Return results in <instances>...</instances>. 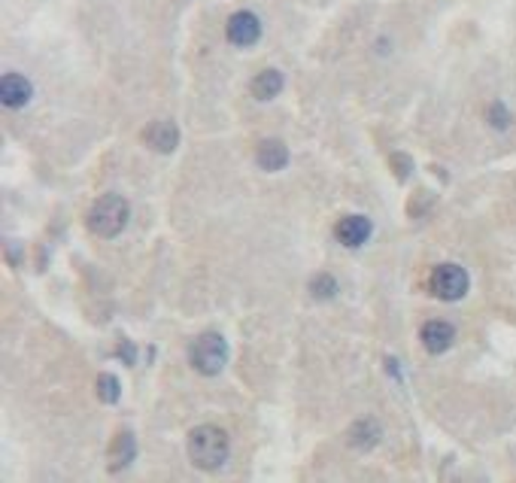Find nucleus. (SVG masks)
I'll use <instances>...</instances> for the list:
<instances>
[{
	"label": "nucleus",
	"mask_w": 516,
	"mask_h": 483,
	"mask_svg": "<svg viewBox=\"0 0 516 483\" xmlns=\"http://www.w3.org/2000/svg\"><path fill=\"white\" fill-rule=\"evenodd\" d=\"M261 37V21L256 13H234L228 21V40L234 46H252Z\"/></svg>",
	"instance_id": "nucleus-6"
},
{
	"label": "nucleus",
	"mask_w": 516,
	"mask_h": 483,
	"mask_svg": "<svg viewBox=\"0 0 516 483\" xmlns=\"http://www.w3.org/2000/svg\"><path fill=\"white\" fill-rule=\"evenodd\" d=\"M137 456V441L131 432H122L119 438L113 441V450H110V471H122L134 462Z\"/></svg>",
	"instance_id": "nucleus-11"
},
{
	"label": "nucleus",
	"mask_w": 516,
	"mask_h": 483,
	"mask_svg": "<svg viewBox=\"0 0 516 483\" xmlns=\"http://www.w3.org/2000/svg\"><path fill=\"white\" fill-rule=\"evenodd\" d=\"M371 232H374L371 219H365V216H343L341 222H337L334 237L343 243V247H361V243H368Z\"/></svg>",
	"instance_id": "nucleus-7"
},
{
	"label": "nucleus",
	"mask_w": 516,
	"mask_h": 483,
	"mask_svg": "<svg viewBox=\"0 0 516 483\" xmlns=\"http://www.w3.org/2000/svg\"><path fill=\"white\" fill-rule=\"evenodd\" d=\"M231 456V441L219 426H198L189 432V459L201 471H219Z\"/></svg>",
	"instance_id": "nucleus-1"
},
{
	"label": "nucleus",
	"mask_w": 516,
	"mask_h": 483,
	"mask_svg": "<svg viewBox=\"0 0 516 483\" xmlns=\"http://www.w3.org/2000/svg\"><path fill=\"white\" fill-rule=\"evenodd\" d=\"M380 423L376 419H359L356 426L350 428V444L356 450H371L376 447V441H380Z\"/></svg>",
	"instance_id": "nucleus-12"
},
{
	"label": "nucleus",
	"mask_w": 516,
	"mask_h": 483,
	"mask_svg": "<svg viewBox=\"0 0 516 483\" xmlns=\"http://www.w3.org/2000/svg\"><path fill=\"white\" fill-rule=\"evenodd\" d=\"M422 347H426L431 356H441L453 347V341H456V328H453V322L446 319H428L426 326H422Z\"/></svg>",
	"instance_id": "nucleus-5"
},
{
	"label": "nucleus",
	"mask_w": 516,
	"mask_h": 483,
	"mask_svg": "<svg viewBox=\"0 0 516 483\" xmlns=\"http://www.w3.org/2000/svg\"><path fill=\"white\" fill-rule=\"evenodd\" d=\"M0 101L10 110H19L30 101V82L19 73H6L4 82H0Z\"/></svg>",
	"instance_id": "nucleus-8"
},
{
	"label": "nucleus",
	"mask_w": 516,
	"mask_h": 483,
	"mask_svg": "<svg viewBox=\"0 0 516 483\" xmlns=\"http://www.w3.org/2000/svg\"><path fill=\"white\" fill-rule=\"evenodd\" d=\"M119 356L125 359L128 365H134V347H131V343H122V347H119Z\"/></svg>",
	"instance_id": "nucleus-17"
},
{
	"label": "nucleus",
	"mask_w": 516,
	"mask_h": 483,
	"mask_svg": "<svg viewBox=\"0 0 516 483\" xmlns=\"http://www.w3.org/2000/svg\"><path fill=\"white\" fill-rule=\"evenodd\" d=\"M283 91V73L280 71H261L256 80H252V95L258 101H271Z\"/></svg>",
	"instance_id": "nucleus-13"
},
{
	"label": "nucleus",
	"mask_w": 516,
	"mask_h": 483,
	"mask_svg": "<svg viewBox=\"0 0 516 483\" xmlns=\"http://www.w3.org/2000/svg\"><path fill=\"white\" fill-rule=\"evenodd\" d=\"M143 137H146V143L158 152H173L180 147V128H176L173 122H152V125L143 131Z\"/></svg>",
	"instance_id": "nucleus-9"
},
{
	"label": "nucleus",
	"mask_w": 516,
	"mask_h": 483,
	"mask_svg": "<svg viewBox=\"0 0 516 483\" xmlns=\"http://www.w3.org/2000/svg\"><path fill=\"white\" fill-rule=\"evenodd\" d=\"M489 125L492 128H502V131H504L507 125H511V113H507L504 104H492L489 106Z\"/></svg>",
	"instance_id": "nucleus-16"
},
{
	"label": "nucleus",
	"mask_w": 516,
	"mask_h": 483,
	"mask_svg": "<svg viewBox=\"0 0 516 483\" xmlns=\"http://www.w3.org/2000/svg\"><path fill=\"white\" fill-rule=\"evenodd\" d=\"M189 362H191V368H195L198 374H204V377H213V374H219L222 368H225V362H228L225 337L216 335V332H204L189 347Z\"/></svg>",
	"instance_id": "nucleus-3"
},
{
	"label": "nucleus",
	"mask_w": 516,
	"mask_h": 483,
	"mask_svg": "<svg viewBox=\"0 0 516 483\" xmlns=\"http://www.w3.org/2000/svg\"><path fill=\"white\" fill-rule=\"evenodd\" d=\"M128 216H131V210H128L125 198L104 195V198H97L95 207L89 210V228L101 237H115L128 225Z\"/></svg>",
	"instance_id": "nucleus-2"
},
{
	"label": "nucleus",
	"mask_w": 516,
	"mask_h": 483,
	"mask_svg": "<svg viewBox=\"0 0 516 483\" xmlns=\"http://www.w3.org/2000/svg\"><path fill=\"white\" fill-rule=\"evenodd\" d=\"M310 292L316 298H334L337 295V280L331 277V274H319V277H313V283H310Z\"/></svg>",
	"instance_id": "nucleus-15"
},
{
	"label": "nucleus",
	"mask_w": 516,
	"mask_h": 483,
	"mask_svg": "<svg viewBox=\"0 0 516 483\" xmlns=\"http://www.w3.org/2000/svg\"><path fill=\"white\" fill-rule=\"evenodd\" d=\"M119 393H122L119 380H115L113 374H101V380H97V395H101V402L115 404L119 402Z\"/></svg>",
	"instance_id": "nucleus-14"
},
{
	"label": "nucleus",
	"mask_w": 516,
	"mask_h": 483,
	"mask_svg": "<svg viewBox=\"0 0 516 483\" xmlns=\"http://www.w3.org/2000/svg\"><path fill=\"white\" fill-rule=\"evenodd\" d=\"M256 158L265 171H283L289 165V149L280 140H261L256 149Z\"/></svg>",
	"instance_id": "nucleus-10"
},
{
	"label": "nucleus",
	"mask_w": 516,
	"mask_h": 483,
	"mask_svg": "<svg viewBox=\"0 0 516 483\" xmlns=\"http://www.w3.org/2000/svg\"><path fill=\"white\" fill-rule=\"evenodd\" d=\"M468 271L459 265H441L431 274V295L441 298V301H459V298L468 295Z\"/></svg>",
	"instance_id": "nucleus-4"
}]
</instances>
